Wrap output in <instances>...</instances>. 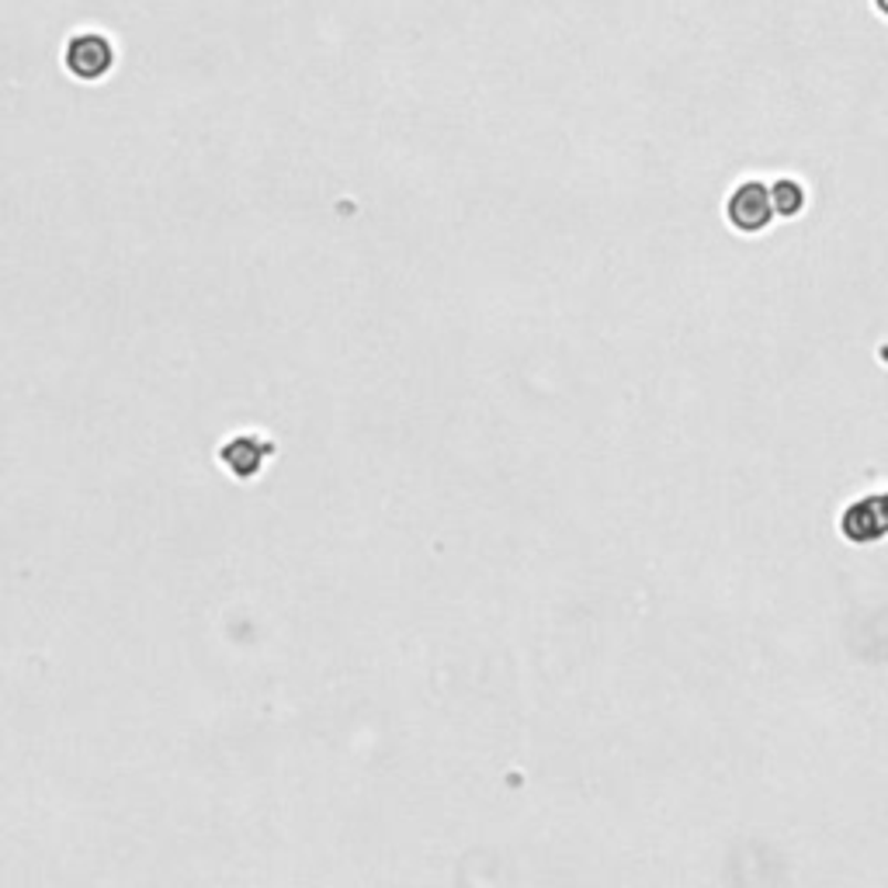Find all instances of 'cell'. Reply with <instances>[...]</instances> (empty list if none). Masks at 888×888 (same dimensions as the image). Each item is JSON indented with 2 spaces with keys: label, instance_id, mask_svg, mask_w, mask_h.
I'll use <instances>...</instances> for the list:
<instances>
[{
  "label": "cell",
  "instance_id": "1",
  "mask_svg": "<svg viewBox=\"0 0 888 888\" xmlns=\"http://www.w3.org/2000/svg\"><path fill=\"white\" fill-rule=\"evenodd\" d=\"M66 66L77 73V77L94 81V77H102V73L112 66V49H108L105 39L81 35L77 42L66 49Z\"/></svg>",
  "mask_w": 888,
  "mask_h": 888
},
{
  "label": "cell",
  "instance_id": "2",
  "mask_svg": "<svg viewBox=\"0 0 888 888\" xmlns=\"http://www.w3.org/2000/svg\"><path fill=\"white\" fill-rule=\"evenodd\" d=\"M729 219L739 230H763L771 219V202L760 184H743L729 202Z\"/></svg>",
  "mask_w": 888,
  "mask_h": 888
},
{
  "label": "cell",
  "instance_id": "3",
  "mask_svg": "<svg viewBox=\"0 0 888 888\" xmlns=\"http://www.w3.org/2000/svg\"><path fill=\"white\" fill-rule=\"evenodd\" d=\"M774 205H778L781 212H799V209H802V194H799V188H795L792 181H781V184L774 188Z\"/></svg>",
  "mask_w": 888,
  "mask_h": 888
},
{
  "label": "cell",
  "instance_id": "4",
  "mask_svg": "<svg viewBox=\"0 0 888 888\" xmlns=\"http://www.w3.org/2000/svg\"><path fill=\"white\" fill-rule=\"evenodd\" d=\"M878 8H881V11L888 14V0H878Z\"/></svg>",
  "mask_w": 888,
  "mask_h": 888
}]
</instances>
